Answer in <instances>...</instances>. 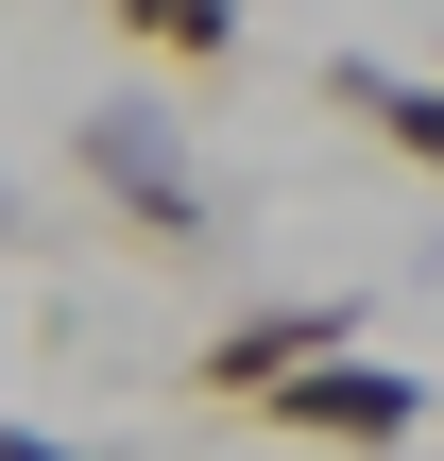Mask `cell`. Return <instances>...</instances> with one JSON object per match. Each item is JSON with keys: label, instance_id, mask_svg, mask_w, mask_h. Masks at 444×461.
Listing matches in <instances>:
<instances>
[{"label": "cell", "instance_id": "obj_3", "mask_svg": "<svg viewBox=\"0 0 444 461\" xmlns=\"http://www.w3.org/2000/svg\"><path fill=\"white\" fill-rule=\"evenodd\" d=\"M325 342H342V291H291V308H240V325H222V342L188 359V393H222V411H257V393H274L291 359H325Z\"/></svg>", "mask_w": 444, "mask_h": 461}, {"label": "cell", "instance_id": "obj_5", "mask_svg": "<svg viewBox=\"0 0 444 461\" xmlns=\"http://www.w3.org/2000/svg\"><path fill=\"white\" fill-rule=\"evenodd\" d=\"M103 17H120L154 68H222V51H240V0H103Z\"/></svg>", "mask_w": 444, "mask_h": 461}, {"label": "cell", "instance_id": "obj_6", "mask_svg": "<svg viewBox=\"0 0 444 461\" xmlns=\"http://www.w3.org/2000/svg\"><path fill=\"white\" fill-rule=\"evenodd\" d=\"M0 240H17V188H0Z\"/></svg>", "mask_w": 444, "mask_h": 461}, {"label": "cell", "instance_id": "obj_2", "mask_svg": "<svg viewBox=\"0 0 444 461\" xmlns=\"http://www.w3.org/2000/svg\"><path fill=\"white\" fill-rule=\"evenodd\" d=\"M257 428H274V445H428L444 393L394 376V359H359V342H325V359H291V376L257 393Z\"/></svg>", "mask_w": 444, "mask_h": 461}, {"label": "cell", "instance_id": "obj_4", "mask_svg": "<svg viewBox=\"0 0 444 461\" xmlns=\"http://www.w3.org/2000/svg\"><path fill=\"white\" fill-rule=\"evenodd\" d=\"M325 103H342L359 137H394L411 171H444V86H428V68H359V51H342V68H325Z\"/></svg>", "mask_w": 444, "mask_h": 461}, {"label": "cell", "instance_id": "obj_1", "mask_svg": "<svg viewBox=\"0 0 444 461\" xmlns=\"http://www.w3.org/2000/svg\"><path fill=\"white\" fill-rule=\"evenodd\" d=\"M68 171L154 240V257H205V171H188V137H171V103H86V137H68Z\"/></svg>", "mask_w": 444, "mask_h": 461}]
</instances>
